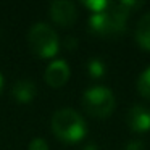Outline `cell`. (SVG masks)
<instances>
[{
  "mask_svg": "<svg viewBox=\"0 0 150 150\" xmlns=\"http://www.w3.org/2000/svg\"><path fill=\"white\" fill-rule=\"evenodd\" d=\"M124 150H145L142 140H129L124 147Z\"/></svg>",
  "mask_w": 150,
  "mask_h": 150,
  "instance_id": "14",
  "label": "cell"
},
{
  "mask_svg": "<svg viewBox=\"0 0 150 150\" xmlns=\"http://www.w3.org/2000/svg\"><path fill=\"white\" fill-rule=\"evenodd\" d=\"M28 150H49V144H47L45 139H40V137H36L29 142V147Z\"/></svg>",
  "mask_w": 150,
  "mask_h": 150,
  "instance_id": "13",
  "label": "cell"
},
{
  "mask_svg": "<svg viewBox=\"0 0 150 150\" xmlns=\"http://www.w3.org/2000/svg\"><path fill=\"white\" fill-rule=\"evenodd\" d=\"M140 4L136 2H120L110 4L107 10L100 13H92L89 18V28L97 36H118L126 29V20L134 7Z\"/></svg>",
  "mask_w": 150,
  "mask_h": 150,
  "instance_id": "1",
  "label": "cell"
},
{
  "mask_svg": "<svg viewBox=\"0 0 150 150\" xmlns=\"http://www.w3.org/2000/svg\"><path fill=\"white\" fill-rule=\"evenodd\" d=\"M127 126L134 132H145L150 129V110L144 105H134L127 111Z\"/></svg>",
  "mask_w": 150,
  "mask_h": 150,
  "instance_id": "7",
  "label": "cell"
},
{
  "mask_svg": "<svg viewBox=\"0 0 150 150\" xmlns=\"http://www.w3.org/2000/svg\"><path fill=\"white\" fill-rule=\"evenodd\" d=\"M52 131L65 144H76L84 139L87 132V124L84 118L73 108L57 110L52 116Z\"/></svg>",
  "mask_w": 150,
  "mask_h": 150,
  "instance_id": "2",
  "label": "cell"
},
{
  "mask_svg": "<svg viewBox=\"0 0 150 150\" xmlns=\"http://www.w3.org/2000/svg\"><path fill=\"white\" fill-rule=\"evenodd\" d=\"M137 91L142 97L150 100V68H147L137 79Z\"/></svg>",
  "mask_w": 150,
  "mask_h": 150,
  "instance_id": "10",
  "label": "cell"
},
{
  "mask_svg": "<svg viewBox=\"0 0 150 150\" xmlns=\"http://www.w3.org/2000/svg\"><path fill=\"white\" fill-rule=\"evenodd\" d=\"M69 74H71V71H69L68 63L65 60H55L47 66L45 73H44V79L50 87L58 89L68 82Z\"/></svg>",
  "mask_w": 150,
  "mask_h": 150,
  "instance_id": "6",
  "label": "cell"
},
{
  "mask_svg": "<svg viewBox=\"0 0 150 150\" xmlns=\"http://www.w3.org/2000/svg\"><path fill=\"white\" fill-rule=\"evenodd\" d=\"M2 89H4V76L0 74V92H2Z\"/></svg>",
  "mask_w": 150,
  "mask_h": 150,
  "instance_id": "16",
  "label": "cell"
},
{
  "mask_svg": "<svg viewBox=\"0 0 150 150\" xmlns=\"http://www.w3.org/2000/svg\"><path fill=\"white\" fill-rule=\"evenodd\" d=\"M36 92H37V89H36V84L33 81H29V79H21V81H18L13 86L11 94H13V97L20 103H29V102L34 100Z\"/></svg>",
  "mask_w": 150,
  "mask_h": 150,
  "instance_id": "8",
  "label": "cell"
},
{
  "mask_svg": "<svg viewBox=\"0 0 150 150\" xmlns=\"http://www.w3.org/2000/svg\"><path fill=\"white\" fill-rule=\"evenodd\" d=\"M136 40L142 49L150 50V11L142 15L136 28Z\"/></svg>",
  "mask_w": 150,
  "mask_h": 150,
  "instance_id": "9",
  "label": "cell"
},
{
  "mask_svg": "<svg viewBox=\"0 0 150 150\" xmlns=\"http://www.w3.org/2000/svg\"><path fill=\"white\" fill-rule=\"evenodd\" d=\"M50 18L53 20V23H57L62 28H69L76 23L78 20V10L76 5L68 0H57L52 2L49 7Z\"/></svg>",
  "mask_w": 150,
  "mask_h": 150,
  "instance_id": "5",
  "label": "cell"
},
{
  "mask_svg": "<svg viewBox=\"0 0 150 150\" xmlns=\"http://www.w3.org/2000/svg\"><path fill=\"white\" fill-rule=\"evenodd\" d=\"M110 2H105V0H92V2H84V7H87L92 13H100V11L107 10Z\"/></svg>",
  "mask_w": 150,
  "mask_h": 150,
  "instance_id": "12",
  "label": "cell"
},
{
  "mask_svg": "<svg viewBox=\"0 0 150 150\" xmlns=\"http://www.w3.org/2000/svg\"><path fill=\"white\" fill-rule=\"evenodd\" d=\"M87 73L92 76L94 79H100L102 76L107 73V68H105V63L98 58H92L89 60L87 63Z\"/></svg>",
  "mask_w": 150,
  "mask_h": 150,
  "instance_id": "11",
  "label": "cell"
},
{
  "mask_svg": "<svg viewBox=\"0 0 150 150\" xmlns=\"http://www.w3.org/2000/svg\"><path fill=\"white\" fill-rule=\"evenodd\" d=\"M82 150H98V149H97V145H94V144H89V145H86Z\"/></svg>",
  "mask_w": 150,
  "mask_h": 150,
  "instance_id": "15",
  "label": "cell"
},
{
  "mask_svg": "<svg viewBox=\"0 0 150 150\" xmlns=\"http://www.w3.org/2000/svg\"><path fill=\"white\" fill-rule=\"evenodd\" d=\"M28 45L39 58H52L58 52V36L45 23H36L28 33Z\"/></svg>",
  "mask_w": 150,
  "mask_h": 150,
  "instance_id": "3",
  "label": "cell"
},
{
  "mask_svg": "<svg viewBox=\"0 0 150 150\" xmlns=\"http://www.w3.org/2000/svg\"><path fill=\"white\" fill-rule=\"evenodd\" d=\"M82 107L94 118H107L115 110V94L105 86L89 87L82 94Z\"/></svg>",
  "mask_w": 150,
  "mask_h": 150,
  "instance_id": "4",
  "label": "cell"
}]
</instances>
